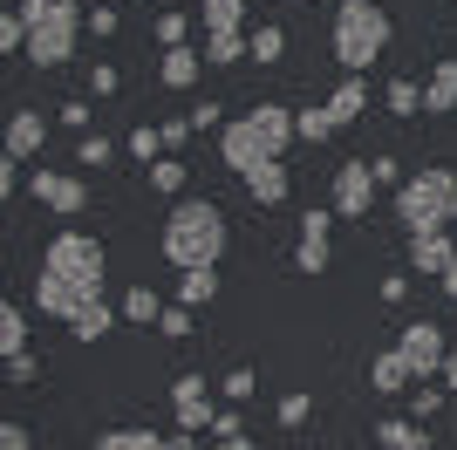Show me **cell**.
<instances>
[{"label": "cell", "instance_id": "obj_1", "mask_svg": "<svg viewBox=\"0 0 457 450\" xmlns=\"http://www.w3.org/2000/svg\"><path fill=\"white\" fill-rule=\"evenodd\" d=\"M164 260H171L178 273L219 266L226 260V212L212 205V198H178L171 219H164Z\"/></svg>", "mask_w": 457, "mask_h": 450}, {"label": "cell", "instance_id": "obj_2", "mask_svg": "<svg viewBox=\"0 0 457 450\" xmlns=\"http://www.w3.org/2000/svg\"><path fill=\"white\" fill-rule=\"evenodd\" d=\"M389 41H396V21L382 14L376 0H342V7H335V62H342L348 75L376 69V62L389 55Z\"/></svg>", "mask_w": 457, "mask_h": 450}, {"label": "cell", "instance_id": "obj_3", "mask_svg": "<svg viewBox=\"0 0 457 450\" xmlns=\"http://www.w3.org/2000/svg\"><path fill=\"white\" fill-rule=\"evenodd\" d=\"M396 219H403L410 239H417V232H451V219H457V171L423 164L417 178H403L396 185Z\"/></svg>", "mask_w": 457, "mask_h": 450}, {"label": "cell", "instance_id": "obj_4", "mask_svg": "<svg viewBox=\"0 0 457 450\" xmlns=\"http://www.w3.org/2000/svg\"><path fill=\"white\" fill-rule=\"evenodd\" d=\"M41 266L48 273H62V280H76L82 294H103V273H110V253H103V239H89V232H55L48 239V253H41Z\"/></svg>", "mask_w": 457, "mask_h": 450}, {"label": "cell", "instance_id": "obj_5", "mask_svg": "<svg viewBox=\"0 0 457 450\" xmlns=\"http://www.w3.org/2000/svg\"><path fill=\"white\" fill-rule=\"evenodd\" d=\"M28 198H35V205H48V212H62V219H76V212L89 205V185H82V178H69V171L35 164V171H28Z\"/></svg>", "mask_w": 457, "mask_h": 450}, {"label": "cell", "instance_id": "obj_6", "mask_svg": "<svg viewBox=\"0 0 457 450\" xmlns=\"http://www.w3.org/2000/svg\"><path fill=\"white\" fill-rule=\"evenodd\" d=\"M396 348H403V362L417 369V382H437V375H444V355H451V341H444L437 321H410Z\"/></svg>", "mask_w": 457, "mask_h": 450}, {"label": "cell", "instance_id": "obj_7", "mask_svg": "<svg viewBox=\"0 0 457 450\" xmlns=\"http://www.w3.org/2000/svg\"><path fill=\"white\" fill-rule=\"evenodd\" d=\"M369 205H376V164H369V157H348V164L335 171V219H369Z\"/></svg>", "mask_w": 457, "mask_h": 450}, {"label": "cell", "instance_id": "obj_8", "mask_svg": "<svg viewBox=\"0 0 457 450\" xmlns=\"http://www.w3.org/2000/svg\"><path fill=\"white\" fill-rule=\"evenodd\" d=\"M219 157H226L232 171H239V178H246V171H260L273 157L267 144H260V130H253V116H239V123H226V130H219Z\"/></svg>", "mask_w": 457, "mask_h": 450}, {"label": "cell", "instance_id": "obj_9", "mask_svg": "<svg viewBox=\"0 0 457 450\" xmlns=\"http://www.w3.org/2000/svg\"><path fill=\"white\" fill-rule=\"evenodd\" d=\"M328 225H335V212H307V219H301L294 273H328V260H335V246H328Z\"/></svg>", "mask_w": 457, "mask_h": 450}, {"label": "cell", "instance_id": "obj_10", "mask_svg": "<svg viewBox=\"0 0 457 450\" xmlns=\"http://www.w3.org/2000/svg\"><path fill=\"white\" fill-rule=\"evenodd\" d=\"M171 416H178V430H205L212 416V389H205V375H178L171 382Z\"/></svg>", "mask_w": 457, "mask_h": 450}, {"label": "cell", "instance_id": "obj_11", "mask_svg": "<svg viewBox=\"0 0 457 450\" xmlns=\"http://www.w3.org/2000/svg\"><path fill=\"white\" fill-rule=\"evenodd\" d=\"M82 300H89V294H82L76 280H62V273H48V266L35 273V307H41L48 321H76V307H82Z\"/></svg>", "mask_w": 457, "mask_h": 450}, {"label": "cell", "instance_id": "obj_12", "mask_svg": "<svg viewBox=\"0 0 457 450\" xmlns=\"http://www.w3.org/2000/svg\"><path fill=\"white\" fill-rule=\"evenodd\" d=\"M246 116H253V130H260V144H267L273 157H287V144L301 137V123H294L287 103H260V110H246Z\"/></svg>", "mask_w": 457, "mask_h": 450}, {"label": "cell", "instance_id": "obj_13", "mask_svg": "<svg viewBox=\"0 0 457 450\" xmlns=\"http://www.w3.org/2000/svg\"><path fill=\"white\" fill-rule=\"evenodd\" d=\"M41 144H48V116L41 110H14L7 116V157L28 164V157H41Z\"/></svg>", "mask_w": 457, "mask_h": 450}, {"label": "cell", "instance_id": "obj_14", "mask_svg": "<svg viewBox=\"0 0 457 450\" xmlns=\"http://www.w3.org/2000/svg\"><path fill=\"white\" fill-rule=\"evenodd\" d=\"M451 260H457V246H451V232H417V239H410V266H417V273H451Z\"/></svg>", "mask_w": 457, "mask_h": 450}, {"label": "cell", "instance_id": "obj_15", "mask_svg": "<svg viewBox=\"0 0 457 450\" xmlns=\"http://www.w3.org/2000/svg\"><path fill=\"white\" fill-rule=\"evenodd\" d=\"M410 382H417V369L403 362V348H382V355L369 362V389H376V396H403Z\"/></svg>", "mask_w": 457, "mask_h": 450}, {"label": "cell", "instance_id": "obj_16", "mask_svg": "<svg viewBox=\"0 0 457 450\" xmlns=\"http://www.w3.org/2000/svg\"><path fill=\"white\" fill-rule=\"evenodd\" d=\"M246 191H253V205H287V191H294V178H287V164L280 157H267L260 171H246Z\"/></svg>", "mask_w": 457, "mask_h": 450}, {"label": "cell", "instance_id": "obj_17", "mask_svg": "<svg viewBox=\"0 0 457 450\" xmlns=\"http://www.w3.org/2000/svg\"><path fill=\"white\" fill-rule=\"evenodd\" d=\"M457 110V55H444L423 82V116H451Z\"/></svg>", "mask_w": 457, "mask_h": 450}, {"label": "cell", "instance_id": "obj_18", "mask_svg": "<svg viewBox=\"0 0 457 450\" xmlns=\"http://www.w3.org/2000/svg\"><path fill=\"white\" fill-rule=\"evenodd\" d=\"M110 328H116V307H110L103 294H89V300L76 307V321H69V335H76V341H103Z\"/></svg>", "mask_w": 457, "mask_h": 450}, {"label": "cell", "instance_id": "obj_19", "mask_svg": "<svg viewBox=\"0 0 457 450\" xmlns=\"http://www.w3.org/2000/svg\"><path fill=\"white\" fill-rule=\"evenodd\" d=\"M198 69H205V55H198V48H164V62H157L164 89H191V82H198Z\"/></svg>", "mask_w": 457, "mask_h": 450}, {"label": "cell", "instance_id": "obj_20", "mask_svg": "<svg viewBox=\"0 0 457 450\" xmlns=\"http://www.w3.org/2000/svg\"><path fill=\"white\" fill-rule=\"evenodd\" d=\"M362 110H369V82L362 75H342V89L328 96V116H335V123H355Z\"/></svg>", "mask_w": 457, "mask_h": 450}, {"label": "cell", "instance_id": "obj_21", "mask_svg": "<svg viewBox=\"0 0 457 450\" xmlns=\"http://www.w3.org/2000/svg\"><path fill=\"white\" fill-rule=\"evenodd\" d=\"M246 48H253V62L267 69V62L287 55V28H280V21H260V28H246Z\"/></svg>", "mask_w": 457, "mask_h": 450}, {"label": "cell", "instance_id": "obj_22", "mask_svg": "<svg viewBox=\"0 0 457 450\" xmlns=\"http://www.w3.org/2000/svg\"><path fill=\"white\" fill-rule=\"evenodd\" d=\"M246 28H219V35H205V62H219V69H232V62H246Z\"/></svg>", "mask_w": 457, "mask_h": 450}, {"label": "cell", "instance_id": "obj_23", "mask_svg": "<svg viewBox=\"0 0 457 450\" xmlns=\"http://www.w3.org/2000/svg\"><path fill=\"white\" fill-rule=\"evenodd\" d=\"M178 300H185V307H205V300H219V266H191L185 280H178Z\"/></svg>", "mask_w": 457, "mask_h": 450}, {"label": "cell", "instance_id": "obj_24", "mask_svg": "<svg viewBox=\"0 0 457 450\" xmlns=\"http://www.w3.org/2000/svg\"><path fill=\"white\" fill-rule=\"evenodd\" d=\"M123 321H137V328H157V321H164V300H157V287H130V294H123Z\"/></svg>", "mask_w": 457, "mask_h": 450}, {"label": "cell", "instance_id": "obj_25", "mask_svg": "<svg viewBox=\"0 0 457 450\" xmlns=\"http://www.w3.org/2000/svg\"><path fill=\"white\" fill-rule=\"evenodd\" d=\"M382 450H430V437H423V423H403V416H389V423H376Z\"/></svg>", "mask_w": 457, "mask_h": 450}, {"label": "cell", "instance_id": "obj_26", "mask_svg": "<svg viewBox=\"0 0 457 450\" xmlns=\"http://www.w3.org/2000/svg\"><path fill=\"white\" fill-rule=\"evenodd\" d=\"M382 103H389V116H423V89L410 82V75H396V82L382 89Z\"/></svg>", "mask_w": 457, "mask_h": 450}, {"label": "cell", "instance_id": "obj_27", "mask_svg": "<svg viewBox=\"0 0 457 450\" xmlns=\"http://www.w3.org/2000/svg\"><path fill=\"white\" fill-rule=\"evenodd\" d=\"M0 355H28V314L0 307Z\"/></svg>", "mask_w": 457, "mask_h": 450}, {"label": "cell", "instance_id": "obj_28", "mask_svg": "<svg viewBox=\"0 0 457 450\" xmlns=\"http://www.w3.org/2000/svg\"><path fill=\"white\" fill-rule=\"evenodd\" d=\"M96 450H164V437L157 430H103Z\"/></svg>", "mask_w": 457, "mask_h": 450}, {"label": "cell", "instance_id": "obj_29", "mask_svg": "<svg viewBox=\"0 0 457 450\" xmlns=\"http://www.w3.org/2000/svg\"><path fill=\"white\" fill-rule=\"evenodd\" d=\"M198 14H205V35H219V28H239V21H246V0H205Z\"/></svg>", "mask_w": 457, "mask_h": 450}, {"label": "cell", "instance_id": "obj_30", "mask_svg": "<svg viewBox=\"0 0 457 450\" xmlns=\"http://www.w3.org/2000/svg\"><path fill=\"white\" fill-rule=\"evenodd\" d=\"M185 35H191V14L185 7H164V14H157V41H164V48H185Z\"/></svg>", "mask_w": 457, "mask_h": 450}, {"label": "cell", "instance_id": "obj_31", "mask_svg": "<svg viewBox=\"0 0 457 450\" xmlns=\"http://www.w3.org/2000/svg\"><path fill=\"white\" fill-rule=\"evenodd\" d=\"M294 123H301V144H328V137L342 130V123H335V116H328V110H301V116H294Z\"/></svg>", "mask_w": 457, "mask_h": 450}, {"label": "cell", "instance_id": "obj_32", "mask_svg": "<svg viewBox=\"0 0 457 450\" xmlns=\"http://www.w3.org/2000/svg\"><path fill=\"white\" fill-rule=\"evenodd\" d=\"M253 389H260V375H253V369H226V375H219V396H226V403H253Z\"/></svg>", "mask_w": 457, "mask_h": 450}, {"label": "cell", "instance_id": "obj_33", "mask_svg": "<svg viewBox=\"0 0 457 450\" xmlns=\"http://www.w3.org/2000/svg\"><path fill=\"white\" fill-rule=\"evenodd\" d=\"M0 48H7V55H21V48H28V14H21V7H7V14H0Z\"/></svg>", "mask_w": 457, "mask_h": 450}, {"label": "cell", "instance_id": "obj_34", "mask_svg": "<svg viewBox=\"0 0 457 450\" xmlns=\"http://www.w3.org/2000/svg\"><path fill=\"white\" fill-rule=\"evenodd\" d=\"M273 416H280V430H301L307 416H314V396H301V389L280 396V410H273Z\"/></svg>", "mask_w": 457, "mask_h": 450}, {"label": "cell", "instance_id": "obj_35", "mask_svg": "<svg viewBox=\"0 0 457 450\" xmlns=\"http://www.w3.org/2000/svg\"><path fill=\"white\" fill-rule=\"evenodd\" d=\"M157 150H164V123H137V130H130V157H144V164H151Z\"/></svg>", "mask_w": 457, "mask_h": 450}, {"label": "cell", "instance_id": "obj_36", "mask_svg": "<svg viewBox=\"0 0 457 450\" xmlns=\"http://www.w3.org/2000/svg\"><path fill=\"white\" fill-rule=\"evenodd\" d=\"M110 157H116V144H110V137H89V130H82V144H76V164H96V171H103Z\"/></svg>", "mask_w": 457, "mask_h": 450}, {"label": "cell", "instance_id": "obj_37", "mask_svg": "<svg viewBox=\"0 0 457 450\" xmlns=\"http://www.w3.org/2000/svg\"><path fill=\"white\" fill-rule=\"evenodd\" d=\"M191 314H198V307H185V300H178V307H164V321H157V335L185 341V335H191Z\"/></svg>", "mask_w": 457, "mask_h": 450}, {"label": "cell", "instance_id": "obj_38", "mask_svg": "<svg viewBox=\"0 0 457 450\" xmlns=\"http://www.w3.org/2000/svg\"><path fill=\"white\" fill-rule=\"evenodd\" d=\"M151 185L164 198H185V164H151Z\"/></svg>", "mask_w": 457, "mask_h": 450}, {"label": "cell", "instance_id": "obj_39", "mask_svg": "<svg viewBox=\"0 0 457 450\" xmlns=\"http://www.w3.org/2000/svg\"><path fill=\"white\" fill-rule=\"evenodd\" d=\"M89 35H96V41L116 35V7H110V0H96V7H89Z\"/></svg>", "mask_w": 457, "mask_h": 450}, {"label": "cell", "instance_id": "obj_40", "mask_svg": "<svg viewBox=\"0 0 457 450\" xmlns=\"http://www.w3.org/2000/svg\"><path fill=\"white\" fill-rule=\"evenodd\" d=\"M116 89H123L116 69H110V62H96V69H89V96H116Z\"/></svg>", "mask_w": 457, "mask_h": 450}, {"label": "cell", "instance_id": "obj_41", "mask_svg": "<svg viewBox=\"0 0 457 450\" xmlns=\"http://www.w3.org/2000/svg\"><path fill=\"white\" fill-rule=\"evenodd\" d=\"M410 410H417V423H430V416H444V389H417V403H410Z\"/></svg>", "mask_w": 457, "mask_h": 450}, {"label": "cell", "instance_id": "obj_42", "mask_svg": "<svg viewBox=\"0 0 457 450\" xmlns=\"http://www.w3.org/2000/svg\"><path fill=\"white\" fill-rule=\"evenodd\" d=\"M212 437H246V423H239V410H219V416H212Z\"/></svg>", "mask_w": 457, "mask_h": 450}, {"label": "cell", "instance_id": "obj_43", "mask_svg": "<svg viewBox=\"0 0 457 450\" xmlns=\"http://www.w3.org/2000/svg\"><path fill=\"white\" fill-rule=\"evenodd\" d=\"M35 369H41L35 355H7V382H35Z\"/></svg>", "mask_w": 457, "mask_h": 450}, {"label": "cell", "instance_id": "obj_44", "mask_svg": "<svg viewBox=\"0 0 457 450\" xmlns=\"http://www.w3.org/2000/svg\"><path fill=\"white\" fill-rule=\"evenodd\" d=\"M0 450H35V437L21 430V423H0Z\"/></svg>", "mask_w": 457, "mask_h": 450}, {"label": "cell", "instance_id": "obj_45", "mask_svg": "<svg viewBox=\"0 0 457 450\" xmlns=\"http://www.w3.org/2000/svg\"><path fill=\"white\" fill-rule=\"evenodd\" d=\"M369 164H376V185H403V164H396V157H369Z\"/></svg>", "mask_w": 457, "mask_h": 450}, {"label": "cell", "instance_id": "obj_46", "mask_svg": "<svg viewBox=\"0 0 457 450\" xmlns=\"http://www.w3.org/2000/svg\"><path fill=\"white\" fill-rule=\"evenodd\" d=\"M62 123H69V130H89V103H62Z\"/></svg>", "mask_w": 457, "mask_h": 450}, {"label": "cell", "instance_id": "obj_47", "mask_svg": "<svg viewBox=\"0 0 457 450\" xmlns=\"http://www.w3.org/2000/svg\"><path fill=\"white\" fill-rule=\"evenodd\" d=\"M191 130H219V103H198V110H191Z\"/></svg>", "mask_w": 457, "mask_h": 450}, {"label": "cell", "instance_id": "obj_48", "mask_svg": "<svg viewBox=\"0 0 457 450\" xmlns=\"http://www.w3.org/2000/svg\"><path fill=\"white\" fill-rule=\"evenodd\" d=\"M382 300H389V307H396V300H410V280H403V273H389V280H382Z\"/></svg>", "mask_w": 457, "mask_h": 450}, {"label": "cell", "instance_id": "obj_49", "mask_svg": "<svg viewBox=\"0 0 457 450\" xmlns=\"http://www.w3.org/2000/svg\"><path fill=\"white\" fill-rule=\"evenodd\" d=\"M444 389H457V355H444V375H437Z\"/></svg>", "mask_w": 457, "mask_h": 450}, {"label": "cell", "instance_id": "obj_50", "mask_svg": "<svg viewBox=\"0 0 457 450\" xmlns=\"http://www.w3.org/2000/svg\"><path fill=\"white\" fill-rule=\"evenodd\" d=\"M219 450H260L253 437H219Z\"/></svg>", "mask_w": 457, "mask_h": 450}, {"label": "cell", "instance_id": "obj_51", "mask_svg": "<svg viewBox=\"0 0 457 450\" xmlns=\"http://www.w3.org/2000/svg\"><path fill=\"white\" fill-rule=\"evenodd\" d=\"M164 450H198V444H191V430H178V437H164Z\"/></svg>", "mask_w": 457, "mask_h": 450}, {"label": "cell", "instance_id": "obj_52", "mask_svg": "<svg viewBox=\"0 0 457 450\" xmlns=\"http://www.w3.org/2000/svg\"><path fill=\"white\" fill-rule=\"evenodd\" d=\"M444 294H451V300H457V260H451V273H444Z\"/></svg>", "mask_w": 457, "mask_h": 450}, {"label": "cell", "instance_id": "obj_53", "mask_svg": "<svg viewBox=\"0 0 457 450\" xmlns=\"http://www.w3.org/2000/svg\"><path fill=\"white\" fill-rule=\"evenodd\" d=\"M328 7H342V0H328Z\"/></svg>", "mask_w": 457, "mask_h": 450}, {"label": "cell", "instance_id": "obj_54", "mask_svg": "<svg viewBox=\"0 0 457 450\" xmlns=\"http://www.w3.org/2000/svg\"><path fill=\"white\" fill-rule=\"evenodd\" d=\"M110 7H116V0H110Z\"/></svg>", "mask_w": 457, "mask_h": 450}]
</instances>
